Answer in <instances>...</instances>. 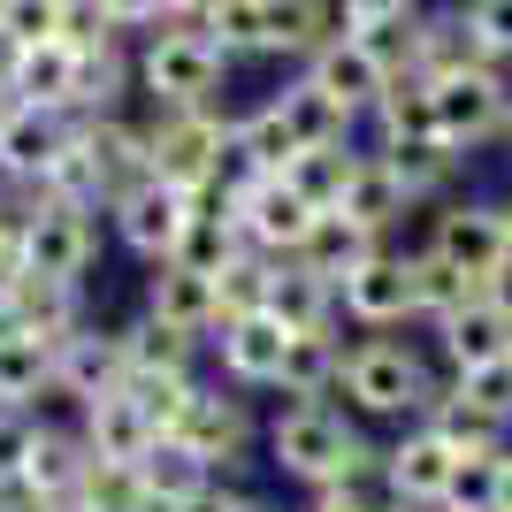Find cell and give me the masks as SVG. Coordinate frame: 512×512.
Instances as JSON below:
<instances>
[{"instance_id": "obj_1", "label": "cell", "mask_w": 512, "mask_h": 512, "mask_svg": "<svg viewBox=\"0 0 512 512\" xmlns=\"http://www.w3.org/2000/svg\"><path fill=\"white\" fill-rule=\"evenodd\" d=\"M444 367L428 360L421 329H390V337H352L344 329V367H337V406L367 428V436H390V428H413L436 413L444 398Z\"/></svg>"}, {"instance_id": "obj_2", "label": "cell", "mask_w": 512, "mask_h": 512, "mask_svg": "<svg viewBox=\"0 0 512 512\" xmlns=\"http://www.w3.org/2000/svg\"><path fill=\"white\" fill-rule=\"evenodd\" d=\"M375 444L337 398H268L260 406V474L283 482L291 497L329 490L360 451Z\"/></svg>"}, {"instance_id": "obj_3", "label": "cell", "mask_w": 512, "mask_h": 512, "mask_svg": "<svg viewBox=\"0 0 512 512\" xmlns=\"http://www.w3.org/2000/svg\"><path fill=\"white\" fill-rule=\"evenodd\" d=\"M169 436L184 451H199L222 482H253V467H260V398L199 375V383L184 390V406H176Z\"/></svg>"}, {"instance_id": "obj_4", "label": "cell", "mask_w": 512, "mask_h": 512, "mask_svg": "<svg viewBox=\"0 0 512 512\" xmlns=\"http://www.w3.org/2000/svg\"><path fill=\"white\" fill-rule=\"evenodd\" d=\"M222 77H230V62L214 54V39L199 23H161L130 54V85L146 107H214Z\"/></svg>"}, {"instance_id": "obj_5", "label": "cell", "mask_w": 512, "mask_h": 512, "mask_svg": "<svg viewBox=\"0 0 512 512\" xmlns=\"http://www.w3.org/2000/svg\"><path fill=\"white\" fill-rule=\"evenodd\" d=\"M100 245H107L100 207L23 192V276H46V283H69V291H92Z\"/></svg>"}, {"instance_id": "obj_6", "label": "cell", "mask_w": 512, "mask_h": 512, "mask_svg": "<svg viewBox=\"0 0 512 512\" xmlns=\"http://www.w3.org/2000/svg\"><path fill=\"white\" fill-rule=\"evenodd\" d=\"M146 153L153 176L176 192H207L230 153V107H146Z\"/></svg>"}, {"instance_id": "obj_7", "label": "cell", "mask_w": 512, "mask_h": 512, "mask_svg": "<svg viewBox=\"0 0 512 512\" xmlns=\"http://www.w3.org/2000/svg\"><path fill=\"white\" fill-rule=\"evenodd\" d=\"M428 100H436V138H444L459 161L482 146H505V123H512V77L505 69H451V77H436L428 85Z\"/></svg>"}, {"instance_id": "obj_8", "label": "cell", "mask_w": 512, "mask_h": 512, "mask_svg": "<svg viewBox=\"0 0 512 512\" xmlns=\"http://www.w3.org/2000/svg\"><path fill=\"white\" fill-rule=\"evenodd\" d=\"M337 321L352 337L421 329V321H413V245H375V253L337 283Z\"/></svg>"}, {"instance_id": "obj_9", "label": "cell", "mask_w": 512, "mask_h": 512, "mask_svg": "<svg viewBox=\"0 0 512 512\" xmlns=\"http://www.w3.org/2000/svg\"><path fill=\"white\" fill-rule=\"evenodd\" d=\"M184 214H192V192H176V184H161V176H138L130 192H115L100 207V222H107V237H115L138 268H161V260L176 253Z\"/></svg>"}, {"instance_id": "obj_10", "label": "cell", "mask_w": 512, "mask_h": 512, "mask_svg": "<svg viewBox=\"0 0 512 512\" xmlns=\"http://www.w3.org/2000/svg\"><path fill=\"white\" fill-rule=\"evenodd\" d=\"M283 329L276 314H230V321H214V337H207V375L214 383H230L245 390V398H268L276 390V367H283Z\"/></svg>"}, {"instance_id": "obj_11", "label": "cell", "mask_w": 512, "mask_h": 512, "mask_svg": "<svg viewBox=\"0 0 512 512\" xmlns=\"http://www.w3.org/2000/svg\"><path fill=\"white\" fill-rule=\"evenodd\" d=\"M421 337H428V360L444 367V375H474V367H490V360L512 352V299L482 291V299H467L459 314H444Z\"/></svg>"}, {"instance_id": "obj_12", "label": "cell", "mask_w": 512, "mask_h": 512, "mask_svg": "<svg viewBox=\"0 0 512 512\" xmlns=\"http://www.w3.org/2000/svg\"><path fill=\"white\" fill-rule=\"evenodd\" d=\"M230 214H237V237L268 260H291L306 245V230H314V207H306L283 176H253V184L230 199Z\"/></svg>"}, {"instance_id": "obj_13", "label": "cell", "mask_w": 512, "mask_h": 512, "mask_svg": "<svg viewBox=\"0 0 512 512\" xmlns=\"http://www.w3.org/2000/svg\"><path fill=\"white\" fill-rule=\"evenodd\" d=\"M413 245L436 253V260H451V268H467V276H490L497 268V199L451 192L444 207H428V222H421Z\"/></svg>"}, {"instance_id": "obj_14", "label": "cell", "mask_w": 512, "mask_h": 512, "mask_svg": "<svg viewBox=\"0 0 512 512\" xmlns=\"http://www.w3.org/2000/svg\"><path fill=\"white\" fill-rule=\"evenodd\" d=\"M62 146H69V115L0 100V192H39Z\"/></svg>"}, {"instance_id": "obj_15", "label": "cell", "mask_w": 512, "mask_h": 512, "mask_svg": "<svg viewBox=\"0 0 512 512\" xmlns=\"http://www.w3.org/2000/svg\"><path fill=\"white\" fill-rule=\"evenodd\" d=\"M0 321L16 337H39L54 352V344H69L92 321V291H69V283H46V276H16V283H0Z\"/></svg>"}, {"instance_id": "obj_16", "label": "cell", "mask_w": 512, "mask_h": 512, "mask_svg": "<svg viewBox=\"0 0 512 512\" xmlns=\"http://www.w3.org/2000/svg\"><path fill=\"white\" fill-rule=\"evenodd\" d=\"M375 444H383V474H390V490L406 497L413 512H436V497H444L451 467H459V451H451L428 421L390 428V436H375Z\"/></svg>"}, {"instance_id": "obj_17", "label": "cell", "mask_w": 512, "mask_h": 512, "mask_svg": "<svg viewBox=\"0 0 512 512\" xmlns=\"http://www.w3.org/2000/svg\"><path fill=\"white\" fill-rule=\"evenodd\" d=\"M115 344H123V375H169V383L207 375V344L169 329V321H153L146 306H130V314L115 321Z\"/></svg>"}, {"instance_id": "obj_18", "label": "cell", "mask_w": 512, "mask_h": 512, "mask_svg": "<svg viewBox=\"0 0 512 512\" xmlns=\"http://www.w3.org/2000/svg\"><path fill=\"white\" fill-rule=\"evenodd\" d=\"M299 77L321 92V100H337L344 115H352V123H367V107L383 100V85H390V77H383V62H375V54H367V46L352 39V31H337V39L321 46L314 62H299Z\"/></svg>"}, {"instance_id": "obj_19", "label": "cell", "mask_w": 512, "mask_h": 512, "mask_svg": "<svg viewBox=\"0 0 512 512\" xmlns=\"http://www.w3.org/2000/svg\"><path fill=\"white\" fill-rule=\"evenodd\" d=\"M329 214H352L367 237H383V245H398V230H406V214H413V199L398 192V176L383 169V153L375 146H360V161H352V176H344V199Z\"/></svg>"}, {"instance_id": "obj_20", "label": "cell", "mask_w": 512, "mask_h": 512, "mask_svg": "<svg viewBox=\"0 0 512 512\" xmlns=\"http://www.w3.org/2000/svg\"><path fill=\"white\" fill-rule=\"evenodd\" d=\"M138 306H146L153 321H169V329H184V337L207 344L214 321H222V306H214V276H192V268H146V283H138Z\"/></svg>"}, {"instance_id": "obj_21", "label": "cell", "mask_w": 512, "mask_h": 512, "mask_svg": "<svg viewBox=\"0 0 512 512\" xmlns=\"http://www.w3.org/2000/svg\"><path fill=\"white\" fill-rule=\"evenodd\" d=\"M337 31V0H260V54H276V62H314Z\"/></svg>"}, {"instance_id": "obj_22", "label": "cell", "mask_w": 512, "mask_h": 512, "mask_svg": "<svg viewBox=\"0 0 512 512\" xmlns=\"http://www.w3.org/2000/svg\"><path fill=\"white\" fill-rule=\"evenodd\" d=\"M130 474H138V490H146V505H169V512H184L192 497H207L222 474L199 459V451H184L176 436H153L138 459H130Z\"/></svg>"}, {"instance_id": "obj_23", "label": "cell", "mask_w": 512, "mask_h": 512, "mask_svg": "<svg viewBox=\"0 0 512 512\" xmlns=\"http://www.w3.org/2000/svg\"><path fill=\"white\" fill-rule=\"evenodd\" d=\"M337 367H344V329H291L268 398H337Z\"/></svg>"}, {"instance_id": "obj_24", "label": "cell", "mask_w": 512, "mask_h": 512, "mask_svg": "<svg viewBox=\"0 0 512 512\" xmlns=\"http://www.w3.org/2000/svg\"><path fill=\"white\" fill-rule=\"evenodd\" d=\"M8 100L46 107V115H77V54L62 39L16 46V77H8Z\"/></svg>"}, {"instance_id": "obj_25", "label": "cell", "mask_w": 512, "mask_h": 512, "mask_svg": "<svg viewBox=\"0 0 512 512\" xmlns=\"http://www.w3.org/2000/svg\"><path fill=\"white\" fill-rule=\"evenodd\" d=\"M383 153V169L398 176V192L413 199V214H428V207H444L451 192H459V153L444 146V138H413V146H375Z\"/></svg>"}, {"instance_id": "obj_26", "label": "cell", "mask_w": 512, "mask_h": 512, "mask_svg": "<svg viewBox=\"0 0 512 512\" xmlns=\"http://www.w3.org/2000/svg\"><path fill=\"white\" fill-rule=\"evenodd\" d=\"M77 436H85V451H92V459H123V467H130V459H138V451H146L153 436H161V428H153L146 413H138V398H130V390L115 383V390H100V398H92V406L77 413Z\"/></svg>"}, {"instance_id": "obj_27", "label": "cell", "mask_w": 512, "mask_h": 512, "mask_svg": "<svg viewBox=\"0 0 512 512\" xmlns=\"http://www.w3.org/2000/svg\"><path fill=\"white\" fill-rule=\"evenodd\" d=\"M268 107H276V123H283V138H291V153H314V146H352V115H344L337 100H321L306 77H291L283 92H268Z\"/></svg>"}, {"instance_id": "obj_28", "label": "cell", "mask_w": 512, "mask_h": 512, "mask_svg": "<svg viewBox=\"0 0 512 512\" xmlns=\"http://www.w3.org/2000/svg\"><path fill=\"white\" fill-rule=\"evenodd\" d=\"M306 512H413L406 497L390 490V474H383V444H367L352 467L329 482V490H314V497H299Z\"/></svg>"}, {"instance_id": "obj_29", "label": "cell", "mask_w": 512, "mask_h": 512, "mask_svg": "<svg viewBox=\"0 0 512 512\" xmlns=\"http://www.w3.org/2000/svg\"><path fill=\"white\" fill-rule=\"evenodd\" d=\"M268 314L283 329H344L337 321V283L299 268V260H276V283H268Z\"/></svg>"}, {"instance_id": "obj_30", "label": "cell", "mask_w": 512, "mask_h": 512, "mask_svg": "<svg viewBox=\"0 0 512 512\" xmlns=\"http://www.w3.org/2000/svg\"><path fill=\"white\" fill-rule=\"evenodd\" d=\"M375 245H383V237H367L352 214H314V230H306V245H299L291 260H299V268H314V276H329V283H344L367 253H375Z\"/></svg>"}, {"instance_id": "obj_31", "label": "cell", "mask_w": 512, "mask_h": 512, "mask_svg": "<svg viewBox=\"0 0 512 512\" xmlns=\"http://www.w3.org/2000/svg\"><path fill=\"white\" fill-rule=\"evenodd\" d=\"M482 291H490V276H467V268H451V260L413 245V321H421V329H436L444 314H459V306L482 299Z\"/></svg>"}, {"instance_id": "obj_32", "label": "cell", "mask_w": 512, "mask_h": 512, "mask_svg": "<svg viewBox=\"0 0 512 512\" xmlns=\"http://www.w3.org/2000/svg\"><path fill=\"white\" fill-rule=\"evenodd\" d=\"M367 130L375 146H413V138H436V100H428L421 77H390L383 100L367 107Z\"/></svg>"}, {"instance_id": "obj_33", "label": "cell", "mask_w": 512, "mask_h": 512, "mask_svg": "<svg viewBox=\"0 0 512 512\" xmlns=\"http://www.w3.org/2000/svg\"><path fill=\"white\" fill-rule=\"evenodd\" d=\"M352 161H360V146H314V153H291L283 161V184L306 199L314 214H329L344 199V176H352Z\"/></svg>"}, {"instance_id": "obj_34", "label": "cell", "mask_w": 512, "mask_h": 512, "mask_svg": "<svg viewBox=\"0 0 512 512\" xmlns=\"http://www.w3.org/2000/svg\"><path fill=\"white\" fill-rule=\"evenodd\" d=\"M428 428H436L459 459H467V451H505V444H512V428L490 421V413L474 406V398H459L451 383H444V398H436V413H428Z\"/></svg>"}, {"instance_id": "obj_35", "label": "cell", "mask_w": 512, "mask_h": 512, "mask_svg": "<svg viewBox=\"0 0 512 512\" xmlns=\"http://www.w3.org/2000/svg\"><path fill=\"white\" fill-rule=\"evenodd\" d=\"M46 367H54V352H46L39 337H16V329H0V406H39L46 390Z\"/></svg>"}, {"instance_id": "obj_36", "label": "cell", "mask_w": 512, "mask_h": 512, "mask_svg": "<svg viewBox=\"0 0 512 512\" xmlns=\"http://www.w3.org/2000/svg\"><path fill=\"white\" fill-rule=\"evenodd\" d=\"M62 505L69 512H146V490H138V474H130L123 459H92Z\"/></svg>"}, {"instance_id": "obj_37", "label": "cell", "mask_w": 512, "mask_h": 512, "mask_svg": "<svg viewBox=\"0 0 512 512\" xmlns=\"http://www.w3.org/2000/svg\"><path fill=\"white\" fill-rule=\"evenodd\" d=\"M268 283H276V260L245 245V253L214 276V306H222V321H230V314H268Z\"/></svg>"}, {"instance_id": "obj_38", "label": "cell", "mask_w": 512, "mask_h": 512, "mask_svg": "<svg viewBox=\"0 0 512 512\" xmlns=\"http://www.w3.org/2000/svg\"><path fill=\"white\" fill-rule=\"evenodd\" d=\"M54 23H62V0H0V39L8 46L54 39Z\"/></svg>"}, {"instance_id": "obj_39", "label": "cell", "mask_w": 512, "mask_h": 512, "mask_svg": "<svg viewBox=\"0 0 512 512\" xmlns=\"http://www.w3.org/2000/svg\"><path fill=\"white\" fill-rule=\"evenodd\" d=\"M31 451H39V413H23V406H0V482L31 474Z\"/></svg>"}, {"instance_id": "obj_40", "label": "cell", "mask_w": 512, "mask_h": 512, "mask_svg": "<svg viewBox=\"0 0 512 512\" xmlns=\"http://www.w3.org/2000/svg\"><path fill=\"white\" fill-rule=\"evenodd\" d=\"M100 16H107L115 39H146V31L169 23V0H100Z\"/></svg>"}, {"instance_id": "obj_41", "label": "cell", "mask_w": 512, "mask_h": 512, "mask_svg": "<svg viewBox=\"0 0 512 512\" xmlns=\"http://www.w3.org/2000/svg\"><path fill=\"white\" fill-rule=\"evenodd\" d=\"M23 276V192H0V283Z\"/></svg>"}, {"instance_id": "obj_42", "label": "cell", "mask_w": 512, "mask_h": 512, "mask_svg": "<svg viewBox=\"0 0 512 512\" xmlns=\"http://www.w3.org/2000/svg\"><path fill=\"white\" fill-rule=\"evenodd\" d=\"M421 0H337V16H344V31H375V23H398V16H413Z\"/></svg>"}, {"instance_id": "obj_43", "label": "cell", "mask_w": 512, "mask_h": 512, "mask_svg": "<svg viewBox=\"0 0 512 512\" xmlns=\"http://www.w3.org/2000/svg\"><path fill=\"white\" fill-rule=\"evenodd\" d=\"M0 512H69V505L54 490H39V482H23V474H16V482H0Z\"/></svg>"}, {"instance_id": "obj_44", "label": "cell", "mask_w": 512, "mask_h": 512, "mask_svg": "<svg viewBox=\"0 0 512 512\" xmlns=\"http://www.w3.org/2000/svg\"><path fill=\"white\" fill-rule=\"evenodd\" d=\"M490 291L512 299V199H497V268H490Z\"/></svg>"}, {"instance_id": "obj_45", "label": "cell", "mask_w": 512, "mask_h": 512, "mask_svg": "<svg viewBox=\"0 0 512 512\" xmlns=\"http://www.w3.org/2000/svg\"><path fill=\"white\" fill-rule=\"evenodd\" d=\"M490 512H512V444L497 451V505Z\"/></svg>"}, {"instance_id": "obj_46", "label": "cell", "mask_w": 512, "mask_h": 512, "mask_svg": "<svg viewBox=\"0 0 512 512\" xmlns=\"http://www.w3.org/2000/svg\"><path fill=\"white\" fill-rule=\"evenodd\" d=\"M505 153H512V123H505Z\"/></svg>"}, {"instance_id": "obj_47", "label": "cell", "mask_w": 512, "mask_h": 512, "mask_svg": "<svg viewBox=\"0 0 512 512\" xmlns=\"http://www.w3.org/2000/svg\"><path fill=\"white\" fill-rule=\"evenodd\" d=\"M146 512H169V505H146Z\"/></svg>"}, {"instance_id": "obj_48", "label": "cell", "mask_w": 512, "mask_h": 512, "mask_svg": "<svg viewBox=\"0 0 512 512\" xmlns=\"http://www.w3.org/2000/svg\"><path fill=\"white\" fill-rule=\"evenodd\" d=\"M0 329H8V321H0Z\"/></svg>"}]
</instances>
